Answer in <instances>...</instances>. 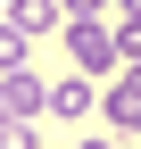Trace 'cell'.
Listing matches in <instances>:
<instances>
[{"instance_id": "cell-1", "label": "cell", "mask_w": 141, "mask_h": 149, "mask_svg": "<svg viewBox=\"0 0 141 149\" xmlns=\"http://www.w3.org/2000/svg\"><path fill=\"white\" fill-rule=\"evenodd\" d=\"M66 58H75L83 74H116V66H125L116 25H108V17H66Z\"/></svg>"}, {"instance_id": "cell-2", "label": "cell", "mask_w": 141, "mask_h": 149, "mask_svg": "<svg viewBox=\"0 0 141 149\" xmlns=\"http://www.w3.org/2000/svg\"><path fill=\"white\" fill-rule=\"evenodd\" d=\"M50 116V83L33 66H8L0 74V124H42Z\"/></svg>"}, {"instance_id": "cell-3", "label": "cell", "mask_w": 141, "mask_h": 149, "mask_svg": "<svg viewBox=\"0 0 141 149\" xmlns=\"http://www.w3.org/2000/svg\"><path fill=\"white\" fill-rule=\"evenodd\" d=\"M50 116H58V124H91L100 116V74H58V83H50Z\"/></svg>"}, {"instance_id": "cell-4", "label": "cell", "mask_w": 141, "mask_h": 149, "mask_svg": "<svg viewBox=\"0 0 141 149\" xmlns=\"http://www.w3.org/2000/svg\"><path fill=\"white\" fill-rule=\"evenodd\" d=\"M8 17L25 33H66V0H8Z\"/></svg>"}, {"instance_id": "cell-5", "label": "cell", "mask_w": 141, "mask_h": 149, "mask_svg": "<svg viewBox=\"0 0 141 149\" xmlns=\"http://www.w3.org/2000/svg\"><path fill=\"white\" fill-rule=\"evenodd\" d=\"M25 58H33V33L17 25L8 8H0V74H8V66H25Z\"/></svg>"}, {"instance_id": "cell-6", "label": "cell", "mask_w": 141, "mask_h": 149, "mask_svg": "<svg viewBox=\"0 0 141 149\" xmlns=\"http://www.w3.org/2000/svg\"><path fill=\"white\" fill-rule=\"evenodd\" d=\"M116 50H125V66H141V25L133 17H116Z\"/></svg>"}, {"instance_id": "cell-7", "label": "cell", "mask_w": 141, "mask_h": 149, "mask_svg": "<svg viewBox=\"0 0 141 149\" xmlns=\"http://www.w3.org/2000/svg\"><path fill=\"white\" fill-rule=\"evenodd\" d=\"M0 149H42V133L33 124H0Z\"/></svg>"}, {"instance_id": "cell-8", "label": "cell", "mask_w": 141, "mask_h": 149, "mask_svg": "<svg viewBox=\"0 0 141 149\" xmlns=\"http://www.w3.org/2000/svg\"><path fill=\"white\" fill-rule=\"evenodd\" d=\"M116 0H66V17H108Z\"/></svg>"}, {"instance_id": "cell-9", "label": "cell", "mask_w": 141, "mask_h": 149, "mask_svg": "<svg viewBox=\"0 0 141 149\" xmlns=\"http://www.w3.org/2000/svg\"><path fill=\"white\" fill-rule=\"evenodd\" d=\"M66 149H133L125 133H108V141H66Z\"/></svg>"}, {"instance_id": "cell-10", "label": "cell", "mask_w": 141, "mask_h": 149, "mask_svg": "<svg viewBox=\"0 0 141 149\" xmlns=\"http://www.w3.org/2000/svg\"><path fill=\"white\" fill-rule=\"evenodd\" d=\"M116 17H133V25H141V0H116Z\"/></svg>"}, {"instance_id": "cell-11", "label": "cell", "mask_w": 141, "mask_h": 149, "mask_svg": "<svg viewBox=\"0 0 141 149\" xmlns=\"http://www.w3.org/2000/svg\"><path fill=\"white\" fill-rule=\"evenodd\" d=\"M42 149H58V141H42Z\"/></svg>"}, {"instance_id": "cell-12", "label": "cell", "mask_w": 141, "mask_h": 149, "mask_svg": "<svg viewBox=\"0 0 141 149\" xmlns=\"http://www.w3.org/2000/svg\"><path fill=\"white\" fill-rule=\"evenodd\" d=\"M0 8H8V0H0Z\"/></svg>"}, {"instance_id": "cell-13", "label": "cell", "mask_w": 141, "mask_h": 149, "mask_svg": "<svg viewBox=\"0 0 141 149\" xmlns=\"http://www.w3.org/2000/svg\"><path fill=\"white\" fill-rule=\"evenodd\" d=\"M133 149H141V141H133Z\"/></svg>"}]
</instances>
